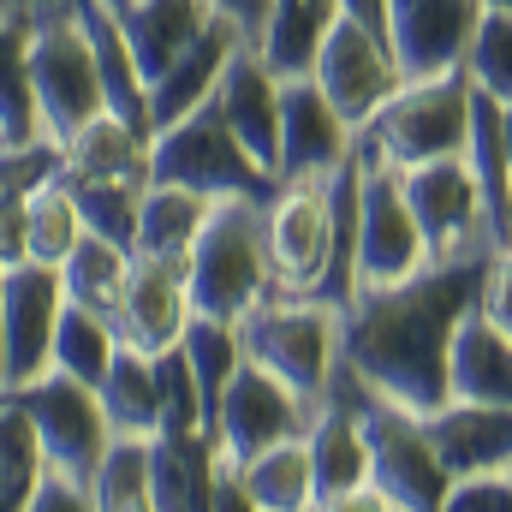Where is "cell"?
<instances>
[{"label": "cell", "instance_id": "7dc6e473", "mask_svg": "<svg viewBox=\"0 0 512 512\" xmlns=\"http://www.w3.org/2000/svg\"><path fill=\"white\" fill-rule=\"evenodd\" d=\"M0 149H6V137H0Z\"/></svg>", "mask_w": 512, "mask_h": 512}, {"label": "cell", "instance_id": "7a4b0ae2", "mask_svg": "<svg viewBox=\"0 0 512 512\" xmlns=\"http://www.w3.org/2000/svg\"><path fill=\"white\" fill-rule=\"evenodd\" d=\"M185 286L197 316L239 322L251 304L274 292V256H268V197H215L209 221L197 227L185 251Z\"/></svg>", "mask_w": 512, "mask_h": 512}, {"label": "cell", "instance_id": "d4e9b609", "mask_svg": "<svg viewBox=\"0 0 512 512\" xmlns=\"http://www.w3.org/2000/svg\"><path fill=\"white\" fill-rule=\"evenodd\" d=\"M334 18H340V0H268V18H262L251 48L274 78H298V72H310Z\"/></svg>", "mask_w": 512, "mask_h": 512}, {"label": "cell", "instance_id": "ab89813d", "mask_svg": "<svg viewBox=\"0 0 512 512\" xmlns=\"http://www.w3.org/2000/svg\"><path fill=\"white\" fill-rule=\"evenodd\" d=\"M24 512H96V507H90V489L84 483H72V477H60V471L42 465L36 489L24 495Z\"/></svg>", "mask_w": 512, "mask_h": 512}, {"label": "cell", "instance_id": "cb8c5ba5", "mask_svg": "<svg viewBox=\"0 0 512 512\" xmlns=\"http://www.w3.org/2000/svg\"><path fill=\"white\" fill-rule=\"evenodd\" d=\"M60 167L78 179H149V131L102 108L96 120H84L60 143Z\"/></svg>", "mask_w": 512, "mask_h": 512}, {"label": "cell", "instance_id": "60d3db41", "mask_svg": "<svg viewBox=\"0 0 512 512\" xmlns=\"http://www.w3.org/2000/svg\"><path fill=\"white\" fill-rule=\"evenodd\" d=\"M215 18H227L245 42H256V30H262V18H268V0H203Z\"/></svg>", "mask_w": 512, "mask_h": 512}, {"label": "cell", "instance_id": "d6986e66", "mask_svg": "<svg viewBox=\"0 0 512 512\" xmlns=\"http://www.w3.org/2000/svg\"><path fill=\"white\" fill-rule=\"evenodd\" d=\"M245 48V36L227 24V18H215L209 12V24L197 30V42L149 84V131L173 126V120H185L191 108H203L209 96H215V84H221V72H227V60Z\"/></svg>", "mask_w": 512, "mask_h": 512}, {"label": "cell", "instance_id": "836d02e7", "mask_svg": "<svg viewBox=\"0 0 512 512\" xmlns=\"http://www.w3.org/2000/svg\"><path fill=\"white\" fill-rule=\"evenodd\" d=\"M30 262H48V268H60L66 251L84 239V215H78V197H72V185H66V173L54 167L36 191H30Z\"/></svg>", "mask_w": 512, "mask_h": 512}, {"label": "cell", "instance_id": "44dd1931", "mask_svg": "<svg viewBox=\"0 0 512 512\" xmlns=\"http://www.w3.org/2000/svg\"><path fill=\"white\" fill-rule=\"evenodd\" d=\"M435 447L453 477L477 471H512V405H477V399H447L435 417Z\"/></svg>", "mask_w": 512, "mask_h": 512}, {"label": "cell", "instance_id": "9c48e42d", "mask_svg": "<svg viewBox=\"0 0 512 512\" xmlns=\"http://www.w3.org/2000/svg\"><path fill=\"white\" fill-rule=\"evenodd\" d=\"M471 137V78L465 66L435 72V78H405L382 102V114L358 131V143H370L376 155L411 167L429 155H459Z\"/></svg>", "mask_w": 512, "mask_h": 512}, {"label": "cell", "instance_id": "603a6c76", "mask_svg": "<svg viewBox=\"0 0 512 512\" xmlns=\"http://www.w3.org/2000/svg\"><path fill=\"white\" fill-rule=\"evenodd\" d=\"M149 459H155V512L215 507L221 447H215L209 429H197V435H149Z\"/></svg>", "mask_w": 512, "mask_h": 512}, {"label": "cell", "instance_id": "d6a6232c", "mask_svg": "<svg viewBox=\"0 0 512 512\" xmlns=\"http://www.w3.org/2000/svg\"><path fill=\"white\" fill-rule=\"evenodd\" d=\"M114 346H120V328L108 316H96V310H84V304L66 298L60 322H54V364L48 370H66V376L96 387L108 376V364H114Z\"/></svg>", "mask_w": 512, "mask_h": 512}, {"label": "cell", "instance_id": "30bf717a", "mask_svg": "<svg viewBox=\"0 0 512 512\" xmlns=\"http://www.w3.org/2000/svg\"><path fill=\"white\" fill-rule=\"evenodd\" d=\"M6 393L24 405V417H30L36 441H42V465L90 489V471H96L102 447L114 441L102 393L90 382H78V376H66V370H42L36 382H18Z\"/></svg>", "mask_w": 512, "mask_h": 512}, {"label": "cell", "instance_id": "4316f807", "mask_svg": "<svg viewBox=\"0 0 512 512\" xmlns=\"http://www.w3.org/2000/svg\"><path fill=\"white\" fill-rule=\"evenodd\" d=\"M209 203H215V197H203V191H191V185L149 179L143 197H137V239H131V251L137 256H179V262H185L197 227L209 221Z\"/></svg>", "mask_w": 512, "mask_h": 512}, {"label": "cell", "instance_id": "f546056e", "mask_svg": "<svg viewBox=\"0 0 512 512\" xmlns=\"http://www.w3.org/2000/svg\"><path fill=\"white\" fill-rule=\"evenodd\" d=\"M126 274H131V251L126 245H114V239H102V233H84L66 262H60V286H66V298L72 304H84V310H96V316H108L114 328H120V292H126Z\"/></svg>", "mask_w": 512, "mask_h": 512}, {"label": "cell", "instance_id": "5bb4252c", "mask_svg": "<svg viewBox=\"0 0 512 512\" xmlns=\"http://www.w3.org/2000/svg\"><path fill=\"white\" fill-rule=\"evenodd\" d=\"M66 286L48 262H12L0 268V322H6V387L36 382L54 364V322H60Z\"/></svg>", "mask_w": 512, "mask_h": 512}, {"label": "cell", "instance_id": "83f0119b", "mask_svg": "<svg viewBox=\"0 0 512 512\" xmlns=\"http://www.w3.org/2000/svg\"><path fill=\"white\" fill-rule=\"evenodd\" d=\"M96 393H102V411H108V429H114V435H155V429H161L155 352H143V346L120 340L108 376L96 382Z\"/></svg>", "mask_w": 512, "mask_h": 512}, {"label": "cell", "instance_id": "3957f363", "mask_svg": "<svg viewBox=\"0 0 512 512\" xmlns=\"http://www.w3.org/2000/svg\"><path fill=\"white\" fill-rule=\"evenodd\" d=\"M268 256H274V292H304V298H334V304L352 298V239L340 233L334 173L274 185Z\"/></svg>", "mask_w": 512, "mask_h": 512}, {"label": "cell", "instance_id": "ac0fdd59", "mask_svg": "<svg viewBox=\"0 0 512 512\" xmlns=\"http://www.w3.org/2000/svg\"><path fill=\"white\" fill-rule=\"evenodd\" d=\"M215 108L233 126V137L251 149L256 167L280 179V78L262 66V54L251 42L227 60V72L215 84Z\"/></svg>", "mask_w": 512, "mask_h": 512}, {"label": "cell", "instance_id": "ba28073f", "mask_svg": "<svg viewBox=\"0 0 512 512\" xmlns=\"http://www.w3.org/2000/svg\"><path fill=\"white\" fill-rule=\"evenodd\" d=\"M358 417H364V441H370V483L393 501V512H441L447 507L453 471L441 465L429 417H417V411L393 405L382 393H370L364 382H358Z\"/></svg>", "mask_w": 512, "mask_h": 512}, {"label": "cell", "instance_id": "f35d334b", "mask_svg": "<svg viewBox=\"0 0 512 512\" xmlns=\"http://www.w3.org/2000/svg\"><path fill=\"white\" fill-rule=\"evenodd\" d=\"M441 512H512V471L453 477V483H447V507Z\"/></svg>", "mask_w": 512, "mask_h": 512}, {"label": "cell", "instance_id": "e0dca14e", "mask_svg": "<svg viewBox=\"0 0 512 512\" xmlns=\"http://www.w3.org/2000/svg\"><path fill=\"white\" fill-rule=\"evenodd\" d=\"M352 137L358 131L328 108L310 72L280 78V179H328L352 155Z\"/></svg>", "mask_w": 512, "mask_h": 512}, {"label": "cell", "instance_id": "8fae6325", "mask_svg": "<svg viewBox=\"0 0 512 512\" xmlns=\"http://www.w3.org/2000/svg\"><path fill=\"white\" fill-rule=\"evenodd\" d=\"M399 185H405V203L423 227V245L435 262H471V256H489V215H483V191H477V173L459 155H429V161H411L399 167Z\"/></svg>", "mask_w": 512, "mask_h": 512}, {"label": "cell", "instance_id": "74e56055", "mask_svg": "<svg viewBox=\"0 0 512 512\" xmlns=\"http://www.w3.org/2000/svg\"><path fill=\"white\" fill-rule=\"evenodd\" d=\"M155 382H161V429H155V435H197V429H209L203 393L191 382V364H185L179 346L155 352Z\"/></svg>", "mask_w": 512, "mask_h": 512}, {"label": "cell", "instance_id": "ee69618b", "mask_svg": "<svg viewBox=\"0 0 512 512\" xmlns=\"http://www.w3.org/2000/svg\"><path fill=\"white\" fill-rule=\"evenodd\" d=\"M0 393H6V322H0Z\"/></svg>", "mask_w": 512, "mask_h": 512}, {"label": "cell", "instance_id": "6da1fadb", "mask_svg": "<svg viewBox=\"0 0 512 512\" xmlns=\"http://www.w3.org/2000/svg\"><path fill=\"white\" fill-rule=\"evenodd\" d=\"M483 256L471 262H429L399 286L352 292L346 298V328H340V364L393 405L435 417L453 387H447V346L459 316L477 304Z\"/></svg>", "mask_w": 512, "mask_h": 512}, {"label": "cell", "instance_id": "7402d4cb", "mask_svg": "<svg viewBox=\"0 0 512 512\" xmlns=\"http://www.w3.org/2000/svg\"><path fill=\"white\" fill-rule=\"evenodd\" d=\"M447 387L453 399L477 405H512V328L489 322L477 304L459 316L453 346H447Z\"/></svg>", "mask_w": 512, "mask_h": 512}, {"label": "cell", "instance_id": "2e32d148", "mask_svg": "<svg viewBox=\"0 0 512 512\" xmlns=\"http://www.w3.org/2000/svg\"><path fill=\"white\" fill-rule=\"evenodd\" d=\"M197 304L185 286V262L179 256H137L131 251V274L120 292V340L143 346V352H167L185 340Z\"/></svg>", "mask_w": 512, "mask_h": 512}, {"label": "cell", "instance_id": "ffe728a7", "mask_svg": "<svg viewBox=\"0 0 512 512\" xmlns=\"http://www.w3.org/2000/svg\"><path fill=\"white\" fill-rule=\"evenodd\" d=\"M102 6L126 30V48H131V60H137V72H143V84H155L197 42V30L209 24L203 0H102Z\"/></svg>", "mask_w": 512, "mask_h": 512}, {"label": "cell", "instance_id": "e575fe53", "mask_svg": "<svg viewBox=\"0 0 512 512\" xmlns=\"http://www.w3.org/2000/svg\"><path fill=\"white\" fill-rule=\"evenodd\" d=\"M66 185L78 197L84 233H102V239H114V245L131 251V239H137V197H143L149 179H78V173H66Z\"/></svg>", "mask_w": 512, "mask_h": 512}, {"label": "cell", "instance_id": "8992f818", "mask_svg": "<svg viewBox=\"0 0 512 512\" xmlns=\"http://www.w3.org/2000/svg\"><path fill=\"white\" fill-rule=\"evenodd\" d=\"M149 179L167 185H191L203 197H274V173H262L251 161V149L233 137V126L221 120L215 96L203 108H191L185 120L149 131Z\"/></svg>", "mask_w": 512, "mask_h": 512}, {"label": "cell", "instance_id": "c3c4849f", "mask_svg": "<svg viewBox=\"0 0 512 512\" xmlns=\"http://www.w3.org/2000/svg\"><path fill=\"white\" fill-rule=\"evenodd\" d=\"M0 6H6V0H0Z\"/></svg>", "mask_w": 512, "mask_h": 512}, {"label": "cell", "instance_id": "277c9868", "mask_svg": "<svg viewBox=\"0 0 512 512\" xmlns=\"http://www.w3.org/2000/svg\"><path fill=\"white\" fill-rule=\"evenodd\" d=\"M340 328H346V304L304 298V292H268L262 304L239 316V346L251 364L274 370L280 382L298 387L316 405L340 370Z\"/></svg>", "mask_w": 512, "mask_h": 512}, {"label": "cell", "instance_id": "4fadbf2b", "mask_svg": "<svg viewBox=\"0 0 512 512\" xmlns=\"http://www.w3.org/2000/svg\"><path fill=\"white\" fill-rule=\"evenodd\" d=\"M310 411H316V405H310L298 387H286L274 370H262V364L245 358L239 376L221 393V405H215L209 435H215V447H221L233 465H245L262 447H274V441H286V435H304Z\"/></svg>", "mask_w": 512, "mask_h": 512}, {"label": "cell", "instance_id": "7bdbcfd3", "mask_svg": "<svg viewBox=\"0 0 512 512\" xmlns=\"http://www.w3.org/2000/svg\"><path fill=\"white\" fill-rule=\"evenodd\" d=\"M501 137H507V155H512V102H501Z\"/></svg>", "mask_w": 512, "mask_h": 512}, {"label": "cell", "instance_id": "4dcf8cb0", "mask_svg": "<svg viewBox=\"0 0 512 512\" xmlns=\"http://www.w3.org/2000/svg\"><path fill=\"white\" fill-rule=\"evenodd\" d=\"M90 507L96 512H155V459L149 435H114L90 471Z\"/></svg>", "mask_w": 512, "mask_h": 512}, {"label": "cell", "instance_id": "1f68e13d", "mask_svg": "<svg viewBox=\"0 0 512 512\" xmlns=\"http://www.w3.org/2000/svg\"><path fill=\"white\" fill-rule=\"evenodd\" d=\"M179 352H185L191 382H197V393H203V417L215 423L221 393H227V382H233V376H239V364H245L239 322H227V316H191V328H185Z\"/></svg>", "mask_w": 512, "mask_h": 512}, {"label": "cell", "instance_id": "9a60e30c", "mask_svg": "<svg viewBox=\"0 0 512 512\" xmlns=\"http://www.w3.org/2000/svg\"><path fill=\"white\" fill-rule=\"evenodd\" d=\"M483 0H387V42L399 78H435L465 60Z\"/></svg>", "mask_w": 512, "mask_h": 512}, {"label": "cell", "instance_id": "8d00e7d4", "mask_svg": "<svg viewBox=\"0 0 512 512\" xmlns=\"http://www.w3.org/2000/svg\"><path fill=\"white\" fill-rule=\"evenodd\" d=\"M42 477V441L12 393H0V507H24Z\"/></svg>", "mask_w": 512, "mask_h": 512}, {"label": "cell", "instance_id": "d590c367", "mask_svg": "<svg viewBox=\"0 0 512 512\" xmlns=\"http://www.w3.org/2000/svg\"><path fill=\"white\" fill-rule=\"evenodd\" d=\"M459 66H465L471 90H483L495 102H512V6H483Z\"/></svg>", "mask_w": 512, "mask_h": 512}, {"label": "cell", "instance_id": "bcb514c9", "mask_svg": "<svg viewBox=\"0 0 512 512\" xmlns=\"http://www.w3.org/2000/svg\"><path fill=\"white\" fill-rule=\"evenodd\" d=\"M483 6H512V0H483Z\"/></svg>", "mask_w": 512, "mask_h": 512}, {"label": "cell", "instance_id": "484cf974", "mask_svg": "<svg viewBox=\"0 0 512 512\" xmlns=\"http://www.w3.org/2000/svg\"><path fill=\"white\" fill-rule=\"evenodd\" d=\"M239 483H245L251 512H316V471H310L304 435H286V441L251 453L239 465Z\"/></svg>", "mask_w": 512, "mask_h": 512}, {"label": "cell", "instance_id": "b9f144b4", "mask_svg": "<svg viewBox=\"0 0 512 512\" xmlns=\"http://www.w3.org/2000/svg\"><path fill=\"white\" fill-rule=\"evenodd\" d=\"M340 12H346V18H358L364 30L387 36V0H340Z\"/></svg>", "mask_w": 512, "mask_h": 512}, {"label": "cell", "instance_id": "f6af8a7d", "mask_svg": "<svg viewBox=\"0 0 512 512\" xmlns=\"http://www.w3.org/2000/svg\"><path fill=\"white\" fill-rule=\"evenodd\" d=\"M507 245H512V197H507Z\"/></svg>", "mask_w": 512, "mask_h": 512}, {"label": "cell", "instance_id": "5b68a950", "mask_svg": "<svg viewBox=\"0 0 512 512\" xmlns=\"http://www.w3.org/2000/svg\"><path fill=\"white\" fill-rule=\"evenodd\" d=\"M30 6V96L48 143H66L84 120L108 108L96 48L72 0H24Z\"/></svg>", "mask_w": 512, "mask_h": 512}, {"label": "cell", "instance_id": "f1b7e54d", "mask_svg": "<svg viewBox=\"0 0 512 512\" xmlns=\"http://www.w3.org/2000/svg\"><path fill=\"white\" fill-rule=\"evenodd\" d=\"M0 137L6 143H36V96H30V6L6 0L0 6Z\"/></svg>", "mask_w": 512, "mask_h": 512}, {"label": "cell", "instance_id": "52a82bcc", "mask_svg": "<svg viewBox=\"0 0 512 512\" xmlns=\"http://www.w3.org/2000/svg\"><path fill=\"white\" fill-rule=\"evenodd\" d=\"M429 262L435 256H429L423 227H417V215L405 203L399 161H387L370 143H358V251H352V292L399 286V280H411Z\"/></svg>", "mask_w": 512, "mask_h": 512}, {"label": "cell", "instance_id": "7c38bea8", "mask_svg": "<svg viewBox=\"0 0 512 512\" xmlns=\"http://www.w3.org/2000/svg\"><path fill=\"white\" fill-rule=\"evenodd\" d=\"M310 84L328 96V108L346 120L352 131H364L376 114H382V102L405 84L399 78V60H393V42L376 36V30H364L358 18H334V30L322 36V48H316V60H310Z\"/></svg>", "mask_w": 512, "mask_h": 512}]
</instances>
